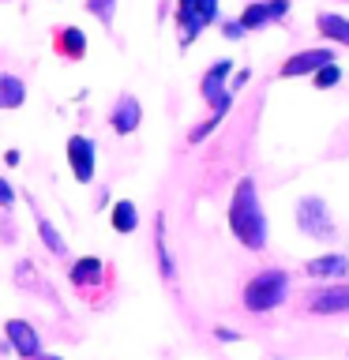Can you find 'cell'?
<instances>
[{
  "mask_svg": "<svg viewBox=\"0 0 349 360\" xmlns=\"http://www.w3.org/2000/svg\"><path fill=\"white\" fill-rule=\"evenodd\" d=\"M225 221H229V233L236 236V244H241V248H248V252H263V248H267L270 225H267L263 202H259V188H255L252 176H241L233 184Z\"/></svg>",
  "mask_w": 349,
  "mask_h": 360,
  "instance_id": "obj_1",
  "label": "cell"
},
{
  "mask_svg": "<svg viewBox=\"0 0 349 360\" xmlns=\"http://www.w3.org/2000/svg\"><path fill=\"white\" fill-rule=\"evenodd\" d=\"M68 285L75 289L79 300H87L90 308H101V304H109V297L117 292V270L113 263L98 255H75L72 263H68Z\"/></svg>",
  "mask_w": 349,
  "mask_h": 360,
  "instance_id": "obj_2",
  "label": "cell"
},
{
  "mask_svg": "<svg viewBox=\"0 0 349 360\" xmlns=\"http://www.w3.org/2000/svg\"><path fill=\"white\" fill-rule=\"evenodd\" d=\"M289 289H293V278H289L286 266H259L241 285V308L248 315L278 311L281 304L289 300Z\"/></svg>",
  "mask_w": 349,
  "mask_h": 360,
  "instance_id": "obj_3",
  "label": "cell"
},
{
  "mask_svg": "<svg viewBox=\"0 0 349 360\" xmlns=\"http://www.w3.org/2000/svg\"><path fill=\"white\" fill-rule=\"evenodd\" d=\"M293 218H297V229L308 236V240L331 244L334 236H338L334 214H331V207H326L323 195H304V199H297V210H293Z\"/></svg>",
  "mask_w": 349,
  "mask_h": 360,
  "instance_id": "obj_4",
  "label": "cell"
},
{
  "mask_svg": "<svg viewBox=\"0 0 349 360\" xmlns=\"http://www.w3.org/2000/svg\"><path fill=\"white\" fill-rule=\"evenodd\" d=\"M300 315H349V285L326 281L300 297Z\"/></svg>",
  "mask_w": 349,
  "mask_h": 360,
  "instance_id": "obj_5",
  "label": "cell"
},
{
  "mask_svg": "<svg viewBox=\"0 0 349 360\" xmlns=\"http://www.w3.org/2000/svg\"><path fill=\"white\" fill-rule=\"evenodd\" d=\"M64 154H68V165H72V176L79 180V184H90V180H94V169H98L94 139H87V135H68Z\"/></svg>",
  "mask_w": 349,
  "mask_h": 360,
  "instance_id": "obj_6",
  "label": "cell"
},
{
  "mask_svg": "<svg viewBox=\"0 0 349 360\" xmlns=\"http://www.w3.org/2000/svg\"><path fill=\"white\" fill-rule=\"evenodd\" d=\"M4 342L11 345V353L19 360H34L42 353V334L30 319H8L4 323Z\"/></svg>",
  "mask_w": 349,
  "mask_h": 360,
  "instance_id": "obj_7",
  "label": "cell"
},
{
  "mask_svg": "<svg viewBox=\"0 0 349 360\" xmlns=\"http://www.w3.org/2000/svg\"><path fill=\"white\" fill-rule=\"evenodd\" d=\"M173 19H177V30H180V49H188V45L203 34V27L210 22V15L203 11V0H177Z\"/></svg>",
  "mask_w": 349,
  "mask_h": 360,
  "instance_id": "obj_8",
  "label": "cell"
},
{
  "mask_svg": "<svg viewBox=\"0 0 349 360\" xmlns=\"http://www.w3.org/2000/svg\"><path fill=\"white\" fill-rule=\"evenodd\" d=\"M304 278L308 281H345L349 274V255L345 252H326V255H315V259H304Z\"/></svg>",
  "mask_w": 349,
  "mask_h": 360,
  "instance_id": "obj_9",
  "label": "cell"
},
{
  "mask_svg": "<svg viewBox=\"0 0 349 360\" xmlns=\"http://www.w3.org/2000/svg\"><path fill=\"white\" fill-rule=\"evenodd\" d=\"M154 259H158V274L169 289H177V259H173V248H169V221H165V210L154 214Z\"/></svg>",
  "mask_w": 349,
  "mask_h": 360,
  "instance_id": "obj_10",
  "label": "cell"
},
{
  "mask_svg": "<svg viewBox=\"0 0 349 360\" xmlns=\"http://www.w3.org/2000/svg\"><path fill=\"white\" fill-rule=\"evenodd\" d=\"M334 60H338V53H334V49H326V45H319V49H300V53H293L289 60L278 68V75H281V79L312 75V72H319L323 64H334Z\"/></svg>",
  "mask_w": 349,
  "mask_h": 360,
  "instance_id": "obj_11",
  "label": "cell"
},
{
  "mask_svg": "<svg viewBox=\"0 0 349 360\" xmlns=\"http://www.w3.org/2000/svg\"><path fill=\"white\" fill-rule=\"evenodd\" d=\"M139 124H143L139 98H135V94H120L117 101H113V109H109V128L117 135H132Z\"/></svg>",
  "mask_w": 349,
  "mask_h": 360,
  "instance_id": "obj_12",
  "label": "cell"
},
{
  "mask_svg": "<svg viewBox=\"0 0 349 360\" xmlns=\"http://www.w3.org/2000/svg\"><path fill=\"white\" fill-rule=\"evenodd\" d=\"M229 75H233V60H218V64H210L207 72H203V79H199V94H203V101L214 109L218 105V98L222 94H229Z\"/></svg>",
  "mask_w": 349,
  "mask_h": 360,
  "instance_id": "obj_13",
  "label": "cell"
},
{
  "mask_svg": "<svg viewBox=\"0 0 349 360\" xmlns=\"http://www.w3.org/2000/svg\"><path fill=\"white\" fill-rule=\"evenodd\" d=\"M53 53L61 56V60H83L87 56V34L79 30V27H72V22H68V27H56L53 30Z\"/></svg>",
  "mask_w": 349,
  "mask_h": 360,
  "instance_id": "obj_14",
  "label": "cell"
},
{
  "mask_svg": "<svg viewBox=\"0 0 349 360\" xmlns=\"http://www.w3.org/2000/svg\"><path fill=\"white\" fill-rule=\"evenodd\" d=\"M27 199H30V195H27ZM30 207H34V229H38V240L45 244V252L56 255V259H68V240H64V233L56 229V225L38 210V202H34V199H30Z\"/></svg>",
  "mask_w": 349,
  "mask_h": 360,
  "instance_id": "obj_15",
  "label": "cell"
},
{
  "mask_svg": "<svg viewBox=\"0 0 349 360\" xmlns=\"http://www.w3.org/2000/svg\"><path fill=\"white\" fill-rule=\"evenodd\" d=\"M109 225H113V233H120V236H128L139 229V207H135L132 199H117L109 207Z\"/></svg>",
  "mask_w": 349,
  "mask_h": 360,
  "instance_id": "obj_16",
  "label": "cell"
},
{
  "mask_svg": "<svg viewBox=\"0 0 349 360\" xmlns=\"http://www.w3.org/2000/svg\"><path fill=\"white\" fill-rule=\"evenodd\" d=\"M315 30H319L326 41H338L349 49V19L345 15H338V11H319V15H315Z\"/></svg>",
  "mask_w": 349,
  "mask_h": 360,
  "instance_id": "obj_17",
  "label": "cell"
},
{
  "mask_svg": "<svg viewBox=\"0 0 349 360\" xmlns=\"http://www.w3.org/2000/svg\"><path fill=\"white\" fill-rule=\"evenodd\" d=\"M229 105H233V94H222V98H218V105L210 109V117H207V120H199L196 128L188 131V143H203V139H207V135H210L214 128H218L222 120H225V112H229Z\"/></svg>",
  "mask_w": 349,
  "mask_h": 360,
  "instance_id": "obj_18",
  "label": "cell"
},
{
  "mask_svg": "<svg viewBox=\"0 0 349 360\" xmlns=\"http://www.w3.org/2000/svg\"><path fill=\"white\" fill-rule=\"evenodd\" d=\"M27 101V83L19 75L0 72V109H19Z\"/></svg>",
  "mask_w": 349,
  "mask_h": 360,
  "instance_id": "obj_19",
  "label": "cell"
},
{
  "mask_svg": "<svg viewBox=\"0 0 349 360\" xmlns=\"http://www.w3.org/2000/svg\"><path fill=\"white\" fill-rule=\"evenodd\" d=\"M241 30H263L267 22H270V15H267V4L263 0H252V4H244V11H241Z\"/></svg>",
  "mask_w": 349,
  "mask_h": 360,
  "instance_id": "obj_20",
  "label": "cell"
},
{
  "mask_svg": "<svg viewBox=\"0 0 349 360\" xmlns=\"http://www.w3.org/2000/svg\"><path fill=\"white\" fill-rule=\"evenodd\" d=\"M83 8H87L106 30H113V22H117V0H83Z\"/></svg>",
  "mask_w": 349,
  "mask_h": 360,
  "instance_id": "obj_21",
  "label": "cell"
},
{
  "mask_svg": "<svg viewBox=\"0 0 349 360\" xmlns=\"http://www.w3.org/2000/svg\"><path fill=\"white\" fill-rule=\"evenodd\" d=\"M15 285H19V289H34V292H38L42 274H38V266H34L30 259H19V263H15Z\"/></svg>",
  "mask_w": 349,
  "mask_h": 360,
  "instance_id": "obj_22",
  "label": "cell"
},
{
  "mask_svg": "<svg viewBox=\"0 0 349 360\" xmlns=\"http://www.w3.org/2000/svg\"><path fill=\"white\" fill-rule=\"evenodd\" d=\"M312 83H315V90H331V86L342 83V68H338V60L334 64H323L319 72H312Z\"/></svg>",
  "mask_w": 349,
  "mask_h": 360,
  "instance_id": "obj_23",
  "label": "cell"
},
{
  "mask_svg": "<svg viewBox=\"0 0 349 360\" xmlns=\"http://www.w3.org/2000/svg\"><path fill=\"white\" fill-rule=\"evenodd\" d=\"M15 199H19V191L11 188V180L0 176V210H11V207H15Z\"/></svg>",
  "mask_w": 349,
  "mask_h": 360,
  "instance_id": "obj_24",
  "label": "cell"
},
{
  "mask_svg": "<svg viewBox=\"0 0 349 360\" xmlns=\"http://www.w3.org/2000/svg\"><path fill=\"white\" fill-rule=\"evenodd\" d=\"M263 4H267V15H270V22L289 15V0H263Z\"/></svg>",
  "mask_w": 349,
  "mask_h": 360,
  "instance_id": "obj_25",
  "label": "cell"
},
{
  "mask_svg": "<svg viewBox=\"0 0 349 360\" xmlns=\"http://www.w3.org/2000/svg\"><path fill=\"white\" fill-rule=\"evenodd\" d=\"M222 34H225L229 41H241V38H244V30H241V22H236V19H225V22H222Z\"/></svg>",
  "mask_w": 349,
  "mask_h": 360,
  "instance_id": "obj_26",
  "label": "cell"
},
{
  "mask_svg": "<svg viewBox=\"0 0 349 360\" xmlns=\"http://www.w3.org/2000/svg\"><path fill=\"white\" fill-rule=\"evenodd\" d=\"M248 79H252V68H241V72H236V75H233V83H229V86H225V90H229V94H236V90H241V86L248 83Z\"/></svg>",
  "mask_w": 349,
  "mask_h": 360,
  "instance_id": "obj_27",
  "label": "cell"
},
{
  "mask_svg": "<svg viewBox=\"0 0 349 360\" xmlns=\"http://www.w3.org/2000/svg\"><path fill=\"white\" fill-rule=\"evenodd\" d=\"M214 338H218V342H241V334L229 330V326H214Z\"/></svg>",
  "mask_w": 349,
  "mask_h": 360,
  "instance_id": "obj_28",
  "label": "cell"
},
{
  "mask_svg": "<svg viewBox=\"0 0 349 360\" xmlns=\"http://www.w3.org/2000/svg\"><path fill=\"white\" fill-rule=\"evenodd\" d=\"M34 360H64V356H56V353H38Z\"/></svg>",
  "mask_w": 349,
  "mask_h": 360,
  "instance_id": "obj_29",
  "label": "cell"
}]
</instances>
